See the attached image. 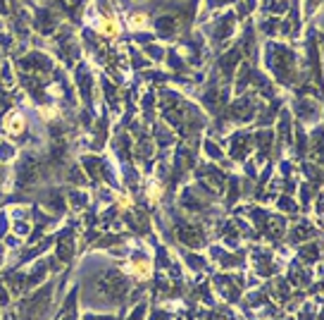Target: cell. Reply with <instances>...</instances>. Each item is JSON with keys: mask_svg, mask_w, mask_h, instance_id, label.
I'll list each match as a JSON object with an SVG mask.
<instances>
[{"mask_svg": "<svg viewBox=\"0 0 324 320\" xmlns=\"http://www.w3.org/2000/svg\"><path fill=\"white\" fill-rule=\"evenodd\" d=\"M98 31L100 34H105V36H117V22H115V19H110V17L100 19Z\"/></svg>", "mask_w": 324, "mask_h": 320, "instance_id": "cell-1", "label": "cell"}]
</instances>
